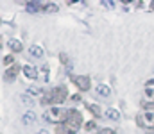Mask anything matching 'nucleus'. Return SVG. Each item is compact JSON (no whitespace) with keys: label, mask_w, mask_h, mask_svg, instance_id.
Returning <instances> with one entry per match:
<instances>
[{"label":"nucleus","mask_w":154,"mask_h":134,"mask_svg":"<svg viewBox=\"0 0 154 134\" xmlns=\"http://www.w3.org/2000/svg\"><path fill=\"white\" fill-rule=\"evenodd\" d=\"M66 97H68L66 86H57V88L50 89L48 93L43 95L41 104H43V106H48V104H63V102L66 100Z\"/></svg>","instance_id":"obj_1"},{"label":"nucleus","mask_w":154,"mask_h":134,"mask_svg":"<svg viewBox=\"0 0 154 134\" xmlns=\"http://www.w3.org/2000/svg\"><path fill=\"white\" fill-rule=\"evenodd\" d=\"M68 118V109L65 107H50L47 113H45V120L50 122V124H57V125H63Z\"/></svg>","instance_id":"obj_2"},{"label":"nucleus","mask_w":154,"mask_h":134,"mask_svg":"<svg viewBox=\"0 0 154 134\" xmlns=\"http://www.w3.org/2000/svg\"><path fill=\"white\" fill-rule=\"evenodd\" d=\"M81 124H82V115L77 109H68V118H66L65 125L70 127L72 131H77L81 127Z\"/></svg>","instance_id":"obj_3"},{"label":"nucleus","mask_w":154,"mask_h":134,"mask_svg":"<svg viewBox=\"0 0 154 134\" xmlns=\"http://www.w3.org/2000/svg\"><path fill=\"white\" fill-rule=\"evenodd\" d=\"M136 124L142 127V129H149L154 125V113L149 111V113H140L136 116Z\"/></svg>","instance_id":"obj_4"},{"label":"nucleus","mask_w":154,"mask_h":134,"mask_svg":"<svg viewBox=\"0 0 154 134\" xmlns=\"http://www.w3.org/2000/svg\"><path fill=\"white\" fill-rule=\"evenodd\" d=\"M70 79H72V82H74L81 91H88L90 86H91V84H90V77H86V75H70Z\"/></svg>","instance_id":"obj_5"},{"label":"nucleus","mask_w":154,"mask_h":134,"mask_svg":"<svg viewBox=\"0 0 154 134\" xmlns=\"http://www.w3.org/2000/svg\"><path fill=\"white\" fill-rule=\"evenodd\" d=\"M18 72H20V66H18V64H13L11 68H7V72H5V81H14V77L18 75Z\"/></svg>","instance_id":"obj_6"},{"label":"nucleus","mask_w":154,"mask_h":134,"mask_svg":"<svg viewBox=\"0 0 154 134\" xmlns=\"http://www.w3.org/2000/svg\"><path fill=\"white\" fill-rule=\"evenodd\" d=\"M23 73H25V77H29V79H36V77H38V70H36L34 66H31V64H25V66H23Z\"/></svg>","instance_id":"obj_7"},{"label":"nucleus","mask_w":154,"mask_h":134,"mask_svg":"<svg viewBox=\"0 0 154 134\" xmlns=\"http://www.w3.org/2000/svg\"><path fill=\"white\" fill-rule=\"evenodd\" d=\"M34 120H36V115H34L32 111H29V113H25V115H23V118H22V124H23V125H31Z\"/></svg>","instance_id":"obj_8"},{"label":"nucleus","mask_w":154,"mask_h":134,"mask_svg":"<svg viewBox=\"0 0 154 134\" xmlns=\"http://www.w3.org/2000/svg\"><path fill=\"white\" fill-rule=\"evenodd\" d=\"M29 54H31L32 57H43V48L38 46V45H32V46L29 48Z\"/></svg>","instance_id":"obj_9"},{"label":"nucleus","mask_w":154,"mask_h":134,"mask_svg":"<svg viewBox=\"0 0 154 134\" xmlns=\"http://www.w3.org/2000/svg\"><path fill=\"white\" fill-rule=\"evenodd\" d=\"M9 48H11V50H13V52H22V48H23V46H22V43H20V41H18V40H9Z\"/></svg>","instance_id":"obj_10"},{"label":"nucleus","mask_w":154,"mask_h":134,"mask_svg":"<svg viewBox=\"0 0 154 134\" xmlns=\"http://www.w3.org/2000/svg\"><path fill=\"white\" fill-rule=\"evenodd\" d=\"M95 89H97V93H99V95H102V97H109V93H111L109 86H106V84H99Z\"/></svg>","instance_id":"obj_11"},{"label":"nucleus","mask_w":154,"mask_h":134,"mask_svg":"<svg viewBox=\"0 0 154 134\" xmlns=\"http://www.w3.org/2000/svg\"><path fill=\"white\" fill-rule=\"evenodd\" d=\"M41 11H45V13H57L59 7H57L56 4H43V5H41Z\"/></svg>","instance_id":"obj_12"},{"label":"nucleus","mask_w":154,"mask_h":134,"mask_svg":"<svg viewBox=\"0 0 154 134\" xmlns=\"http://www.w3.org/2000/svg\"><path fill=\"white\" fill-rule=\"evenodd\" d=\"M106 116H108L109 120H120V113H118L116 109H108V111H106Z\"/></svg>","instance_id":"obj_13"},{"label":"nucleus","mask_w":154,"mask_h":134,"mask_svg":"<svg viewBox=\"0 0 154 134\" xmlns=\"http://www.w3.org/2000/svg\"><path fill=\"white\" fill-rule=\"evenodd\" d=\"M56 133H57V134H75V131H72V129H70V127H66V125H59Z\"/></svg>","instance_id":"obj_14"},{"label":"nucleus","mask_w":154,"mask_h":134,"mask_svg":"<svg viewBox=\"0 0 154 134\" xmlns=\"http://www.w3.org/2000/svg\"><path fill=\"white\" fill-rule=\"evenodd\" d=\"M88 109L93 113V116H102V115H100V107H99V106H95V104H88Z\"/></svg>","instance_id":"obj_15"},{"label":"nucleus","mask_w":154,"mask_h":134,"mask_svg":"<svg viewBox=\"0 0 154 134\" xmlns=\"http://www.w3.org/2000/svg\"><path fill=\"white\" fill-rule=\"evenodd\" d=\"M13 61H14V57H13L11 54H9V55H4V59H2V63H4L5 66H7V64H13Z\"/></svg>","instance_id":"obj_16"},{"label":"nucleus","mask_w":154,"mask_h":134,"mask_svg":"<svg viewBox=\"0 0 154 134\" xmlns=\"http://www.w3.org/2000/svg\"><path fill=\"white\" fill-rule=\"evenodd\" d=\"M22 100H23V104H27V106H31V104H32V102H34V100H32V98H31V97H29V93H25V95H23V97H22Z\"/></svg>","instance_id":"obj_17"},{"label":"nucleus","mask_w":154,"mask_h":134,"mask_svg":"<svg viewBox=\"0 0 154 134\" xmlns=\"http://www.w3.org/2000/svg\"><path fill=\"white\" fill-rule=\"evenodd\" d=\"M84 129H86V131H88V133H90V131H93V129H97V125H95V122H93V120H91V122H88V124H86V125H84Z\"/></svg>","instance_id":"obj_18"},{"label":"nucleus","mask_w":154,"mask_h":134,"mask_svg":"<svg viewBox=\"0 0 154 134\" xmlns=\"http://www.w3.org/2000/svg\"><path fill=\"white\" fill-rule=\"evenodd\" d=\"M27 93H29V95H39V93H41V88H29Z\"/></svg>","instance_id":"obj_19"},{"label":"nucleus","mask_w":154,"mask_h":134,"mask_svg":"<svg viewBox=\"0 0 154 134\" xmlns=\"http://www.w3.org/2000/svg\"><path fill=\"white\" fill-rule=\"evenodd\" d=\"M97 134H115V131H111V129H102V131H99Z\"/></svg>","instance_id":"obj_20"},{"label":"nucleus","mask_w":154,"mask_h":134,"mask_svg":"<svg viewBox=\"0 0 154 134\" xmlns=\"http://www.w3.org/2000/svg\"><path fill=\"white\" fill-rule=\"evenodd\" d=\"M145 86H147V89H151L154 86V77L152 79H149V81H147V82H145Z\"/></svg>","instance_id":"obj_21"},{"label":"nucleus","mask_w":154,"mask_h":134,"mask_svg":"<svg viewBox=\"0 0 154 134\" xmlns=\"http://www.w3.org/2000/svg\"><path fill=\"white\" fill-rule=\"evenodd\" d=\"M72 100H75V102H79V100H81V97H79V95H74V97H72Z\"/></svg>","instance_id":"obj_22"},{"label":"nucleus","mask_w":154,"mask_h":134,"mask_svg":"<svg viewBox=\"0 0 154 134\" xmlns=\"http://www.w3.org/2000/svg\"><path fill=\"white\" fill-rule=\"evenodd\" d=\"M38 134H48V133H47V131H39Z\"/></svg>","instance_id":"obj_23"},{"label":"nucleus","mask_w":154,"mask_h":134,"mask_svg":"<svg viewBox=\"0 0 154 134\" xmlns=\"http://www.w3.org/2000/svg\"><path fill=\"white\" fill-rule=\"evenodd\" d=\"M151 9H154V2H152V4H151Z\"/></svg>","instance_id":"obj_24"}]
</instances>
